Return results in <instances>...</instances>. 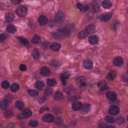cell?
Wrapping results in <instances>:
<instances>
[{
    "mask_svg": "<svg viewBox=\"0 0 128 128\" xmlns=\"http://www.w3.org/2000/svg\"><path fill=\"white\" fill-rule=\"evenodd\" d=\"M28 9L26 7L24 6H20L16 10V13L21 17H25L27 14Z\"/></svg>",
    "mask_w": 128,
    "mask_h": 128,
    "instance_id": "cell-1",
    "label": "cell"
},
{
    "mask_svg": "<svg viewBox=\"0 0 128 128\" xmlns=\"http://www.w3.org/2000/svg\"><path fill=\"white\" fill-rule=\"evenodd\" d=\"M65 19V15L62 11H59L55 17V22L58 23H62Z\"/></svg>",
    "mask_w": 128,
    "mask_h": 128,
    "instance_id": "cell-2",
    "label": "cell"
},
{
    "mask_svg": "<svg viewBox=\"0 0 128 128\" xmlns=\"http://www.w3.org/2000/svg\"><path fill=\"white\" fill-rule=\"evenodd\" d=\"M32 114V111L30 109H27L25 110L22 114L19 115L18 116V118L20 119H24L28 118L29 117H31Z\"/></svg>",
    "mask_w": 128,
    "mask_h": 128,
    "instance_id": "cell-3",
    "label": "cell"
},
{
    "mask_svg": "<svg viewBox=\"0 0 128 128\" xmlns=\"http://www.w3.org/2000/svg\"><path fill=\"white\" fill-rule=\"evenodd\" d=\"M76 82L78 86L82 87H84L86 85V79L83 77H78L77 78Z\"/></svg>",
    "mask_w": 128,
    "mask_h": 128,
    "instance_id": "cell-4",
    "label": "cell"
},
{
    "mask_svg": "<svg viewBox=\"0 0 128 128\" xmlns=\"http://www.w3.org/2000/svg\"><path fill=\"white\" fill-rule=\"evenodd\" d=\"M109 113L112 116H116L120 112L119 108L117 106H112L109 109Z\"/></svg>",
    "mask_w": 128,
    "mask_h": 128,
    "instance_id": "cell-5",
    "label": "cell"
},
{
    "mask_svg": "<svg viewBox=\"0 0 128 128\" xmlns=\"http://www.w3.org/2000/svg\"><path fill=\"white\" fill-rule=\"evenodd\" d=\"M38 22L41 26H45L48 23V20L45 16L41 15L38 18Z\"/></svg>",
    "mask_w": 128,
    "mask_h": 128,
    "instance_id": "cell-6",
    "label": "cell"
},
{
    "mask_svg": "<svg viewBox=\"0 0 128 128\" xmlns=\"http://www.w3.org/2000/svg\"><path fill=\"white\" fill-rule=\"evenodd\" d=\"M123 64V59L121 57L115 58L113 61V64L116 67H120Z\"/></svg>",
    "mask_w": 128,
    "mask_h": 128,
    "instance_id": "cell-7",
    "label": "cell"
},
{
    "mask_svg": "<svg viewBox=\"0 0 128 128\" xmlns=\"http://www.w3.org/2000/svg\"><path fill=\"white\" fill-rule=\"evenodd\" d=\"M43 120L44 122L46 123H51L54 120V117L51 114H48L45 115L43 118Z\"/></svg>",
    "mask_w": 128,
    "mask_h": 128,
    "instance_id": "cell-8",
    "label": "cell"
},
{
    "mask_svg": "<svg viewBox=\"0 0 128 128\" xmlns=\"http://www.w3.org/2000/svg\"><path fill=\"white\" fill-rule=\"evenodd\" d=\"M107 98H108L109 100L112 101H114L116 100L117 98V95L116 93H115L114 92H109L106 94Z\"/></svg>",
    "mask_w": 128,
    "mask_h": 128,
    "instance_id": "cell-9",
    "label": "cell"
},
{
    "mask_svg": "<svg viewBox=\"0 0 128 128\" xmlns=\"http://www.w3.org/2000/svg\"><path fill=\"white\" fill-rule=\"evenodd\" d=\"M112 16V13H109L108 14H106L102 15L100 17V20L102 22H107L110 20Z\"/></svg>",
    "mask_w": 128,
    "mask_h": 128,
    "instance_id": "cell-10",
    "label": "cell"
},
{
    "mask_svg": "<svg viewBox=\"0 0 128 128\" xmlns=\"http://www.w3.org/2000/svg\"><path fill=\"white\" fill-rule=\"evenodd\" d=\"M70 74L68 72H64L63 73H62L61 75V79L64 85H65L66 81H67V79L70 77Z\"/></svg>",
    "mask_w": 128,
    "mask_h": 128,
    "instance_id": "cell-11",
    "label": "cell"
},
{
    "mask_svg": "<svg viewBox=\"0 0 128 128\" xmlns=\"http://www.w3.org/2000/svg\"><path fill=\"white\" fill-rule=\"evenodd\" d=\"M76 6L78 9L81 11L82 12H84V13L89 10V7L88 6L82 5L81 3H78L76 4Z\"/></svg>",
    "mask_w": 128,
    "mask_h": 128,
    "instance_id": "cell-12",
    "label": "cell"
},
{
    "mask_svg": "<svg viewBox=\"0 0 128 128\" xmlns=\"http://www.w3.org/2000/svg\"><path fill=\"white\" fill-rule=\"evenodd\" d=\"M98 87L100 91H104L107 88V85L104 80H102L98 83Z\"/></svg>",
    "mask_w": 128,
    "mask_h": 128,
    "instance_id": "cell-13",
    "label": "cell"
},
{
    "mask_svg": "<svg viewBox=\"0 0 128 128\" xmlns=\"http://www.w3.org/2000/svg\"><path fill=\"white\" fill-rule=\"evenodd\" d=\"M82 104L80 102H75L72 105V108L74 111H78L82 109Z\"/></svg>",
    "mask_w": 128,
    "mask_h": 128,
    "instance_id": "cell-14",
    "label": "cell"
},
{
    "mask_svg": "<svg viewBox=\"0 0 128 128\" xmlns=\"http://www.w3.org/2000/svg\"><path fill=\"white\" fill-rule=\"evenodd\" d=\"M64 95L63 93L60 91H57L54 95L55 100L57 101H60L64 99Z\"/></svg>",
    "mask_w": 128,
    "mask_h": 128,
    "instance_id": "cell-15",
    "label": "cell"
},
{
    "mask_svg": "<svg viewBox=\"0 0 128 128\" xmlns=\"http://www.w3.org/2000/svg\"><path fill=\"white\" fill-rule=\"evenodd\" d=\"M41 74H42V75L44 77H47L50 74V70H49L47 67H43L41 70Z\"/></svg>",
    "mask_w": 128,
    "mask_h": 128,
    "instance_id": "cell-16",
    "label": "cell"
},
{
    "mask_svg": "<svg viewBox=\"0 0 128 128\" xmlns=\"http://www.w3.org/2000/svg\"><path fill=\"white\" fill-rule=\"evenodd\" d=\"M96 29V27L93 24H90L88 26H87L86 28L85 31L87 32L88 34H91L95 32Z\"/></svg>",
    "mask_w": 128,
    "mask_h": 128,
    "instance_id": "cell-17",
    "label": "cell"
},
{
    "mask_svg": "<svg viewBox=\"0 0 128 128\" xmlns=\"http://www.w3.org/2000/svg\"><path fill=\"white\" fill-rule=\"evenodd\" d=\"M93 66V62L91 60H86L83 63V67L86 69H91Z\"/></svg>",
    "mask_w": 128,
    "mask_h": 128,
    "instance_id": "cell-18",
    "label": "cell"
},
{
    "mask_svg": "<svg viewBox=\"0 0 128 128\" xmlns=\"http://www.w3.org/2000/svg\"><path fill=\"white\" fill-rule=\"evenodd\" d=\"M89 42L91 44H96L99 42V38L96 35L90 36L89 38Z\"/></svg>",
    "mask_w": 128,
    "mask_h": 128,
    "instance_id": "cell-19",
    "label": "cell"
},
{
    "mask_svg": "<svg viewBox=\"0 0 128 128\" xmlns=\"http://www.w3.org/2000/svg\"><path fill=\"white\" fill-rule=\"evenodd\" d=\"M61 46L59 43H53L50 46L51 49L52 50L54 51H59L61 49Z\"/></svg>",
    "mask_w": 128,
    "mask_h": 128,
    "instance_id": "cell-20",
    "label": "cell"
},
{
    "mask_svg": "<svg viewBox=\"0 0 128 128\" xmlns=\"http://www.w3.org/2000/svg\"><path fill=\"white\" fill-rule=\"evenodd\" d=\"M102 5L103 8H104L106 9H108L112 7V4L110 1H108V0H106V1H104L102 3Z\"/></svg>",
    "mask_w": 128,
    "mask_h": 128,
    "instance_id": "cell-21",
    "label": "cell"
},
{
    "mask_svg": "<svg viewBox=\"0 0 128 128\" xmlns=\"http://www.w3.org/2000/svg\"><path fill=\"white\" fill-rule=\"evenodd\" d=\"M32 55L35 60H39L40 58V53L38 50L35 49L33 50L32 52Z\"/></svg>",
    "mask_w": 128,
    "mask_h": 128,
    "instance_id": "cell-22",
    "label": "cell"
},
{
    "mask_svg": "<svg viewBox=\"0 0 128 128\" xmlns=\"http://www.w3.org/2000/svg\"><path fill=\"white\" fill-rule=\"evenodd\" d=\"M14 15L11 13H7L5 15V19L7 22H11L14 19Z\"/></svg>",
    "mask_w": 128,
    "mask_h": 128,
    "instance_id": "cell-23",
    "label": "cell"
},
{
    "mask_svg": "<svg viewBox=\"0 0 128 128\" xmlns=\"http://www.w3.org/2000/svg\"><path fill=\"white\" fill-rule=\"evenodd\" d=\"M116 76V73L114 71H110L107 75V79H108L110 81H113Z\"/></svg>",
    "mask_w": 128,
    "mask_h": 128,
    "instance_id": "cell-24",
    "label": "cell"
},
{
    "mask_svg": "<svg viewBox=\"0 0 128 128\" xmlns=\"http://www.w3.org/2000/svg\"><path fill=\"white\" fill-rule=\"evenodd\" d=\"M7 30L9 33L13 34V33H15L16 32L17 29L15 26L12 25H8L7 26Z\"/></svg>",
    "mask_w": 128,
    "mask_h": 128,
    "instance_id": "cell-25",
    "label": "cell"
},
{
    "mask_svg": "<svg viewBox=\"0 0 128 128\" xmlns=\"http://www.w3.org/2000/svg\"><path fill=\"white\" fill-rule=\"evenodd\" d=\"M17 39L20 43H21L23 45H25V46H27V45H29V41L26 38L20 37H18Z\"/></svg>",
    "mask_w": 128,
    "mask_h": 128,
    "instance_id": "cell-26",
    "label": "cell"
},
{
    "mask_svg": "<svg viewBox=\"0 0 128 128\" xmlns=\"http://www.w3.org/2000/svg\"><path fill=\"white\" fill-rule=\"evenodd\" d=\"M41 42V37L38 35H36L34 37H33V38L32 39V42L33 44H39Z\"/></svg>",
    "mask_w": 128,
    "mask_h": 128,
    "instance_id": "cell-27",
    "label": "cell"
},
{
    "mask_svg": "<svg viewBox=\"0 0 128 128\" xmlns=\"http://www.w3.org/2000/svg\"><path fill=\"white\" fill-rule=\"evenodd\" d=\"M45 86L44 83L42 81H37L35 84V87L39 90H42Z\"/></svg>",
    "mask_w": 128,
    "mask_h": 128,
    "instance_id": "cell-28",
    "label": "cell"
},
{
    "mask_svg": "<svg viewBox=\"0 0 128 128\" xmlns=\"http://www.w3.org/2000/svg\"><path fill=\"white\" fill-rule=\"evenodd\" d=\"M15 105L17 108L20 110H23L24 108V106H25L24 103L20 101H17L15 103Z\"/></svg>",
    "mask_w": 128,
    "mask_h": 128,
    "instance_id": "cell-29",
    "label": "cell"
},
{
    "mask_svg": "<svg viewBox=\"0 0 128 128\" xmlns=\"http://www.w3.org/2000/svg\"><path fill=\"white\" fill-rule=\"evenodd\" d=\"M28 93L31 97H35L38 96V94H39L38 92H37V91L34 90H29L28 91Z\"/></svg>",
    "mask_w": 128,
    "mask_h": 128,
    "instance_id": "cell-30",
    "label": "cell"
},
{
    "mask_svg": "<svg viewBox=\"0 0 128 128\" xmlns=\"http://www.w3.org/2000/svg\"><path fill=\"white\" fill-rule=\"evenodd\" d=\"M90 105L89 104H85L82 106V111L85 113H88L89 112V111L90 110Z\"/></svg>",
    "mask_w": 128,
    "mask_h": 128,
    "instance_id": "cell-31",
    "label": "cell"
},
{
    "mask_svg": "<svg viewBox=\"0 0 128 128\" xmlns=\"http://www.w3.org/2000/svg\"><path fill=\"white\" fill-rule=\"evenodd\" d=\"M88 35V33H87V32L85 30H84V31H81L79 33V34H78V37H79V39H82L85 38L86 37H87Z\"/></svg>",
    "mask_w": 128,
    "mask_h": 128,
    "instance_id": "cell-32",
    "label": "cell"
},
{
    "mask_svg": "<svg viewBox=\"0 0 128 128\" xmlns=\"http://www.w3.org/2000/svg\"><path fill=\"white\" fill-rule=\"evenodd\" d=\"M9 104V102L7 100H3L1 102V107L2 110H5Z\"/></svg>",
    "mask_w": 128,
    "mask_h": 128,
    "instance_id": "cell-33",
    "label": "cell"
},
{
    "mask_svg": "<svg viewBox=\"0 0 128 128\" xmlns=\"http://www.w3.org/2000/svg\"><path fill=\"white\" fill-rule=\"evenodd\" d=\"M47 84L49 86H54L57 84L56 80L55 79H49L47 81Z\"/></svg>",
    "mask_w": 128,
    "mask_h": 128,
    "instance_id": "cell-34",
    "label": "cell"
},
{
    "mask_svg": "<svg viewBox=\"0 0 128 128\" xmlns=\"http://www.w3.org/2000/svg\"><path fill=\"white\" fill-rule=\"evenodd\" d=\"M19 86L18 84L14 83L11 86V90L12 92H15L16 91H17L19 90Z\"/></svg>",
    "mask_w": 128,
    "mask_h": 128,
    "instance_id": "cell-35",
    "label": "cell"
},
{
    "mask_svg": "<svg viewBox=\"0 0 128 128\" xmlns=\"http://www.w3.org/2000/svg\"><path fill=\"white\" fill-rule=\"evenodd\" d=\"M105 120L106 122L108 123H113L115 121V118L112 116H107Z\"/></svg>",
    "mask_w": 128,
    "mask_h": 128,
    "instance_id": "cell-36",
    "label": "cell"
},
{
    "mask_svg": "<svg viewBox=\"0 0 128 128\" xmlns=\"http://www.w3.org/2000/svg\"><path fill=\"white\" fill-rule=\"evenodd\" d=\"M2 87L4 89H7L9 88L10 83L7 81H4L2 83Z\"/></svg>",
    "mask_w": 128,
    "mask_h": 128,
    "instance_id": "cell-37",
    "label": "cell"
},
{
    "mask_svg": "<svg viewBox=\"0 0 128 128\" xmlns=\"http://www.w3.org/2000/svg\"><path fill=\"white\" fill-rule=\"evenodd\" d=\"M53 93V90L50 88H47L46 90H45V95L49 96H50L51 95H52Z\"/></svg>",
    "mask_w": 128,
    "mask_h": 128,
    "instance_id": "cell-38",
    "label": "cell"
},
{
    "mask_svg": "<svg viewBox=\"0 0 128 128\" xmlns=\"http://www.w3.org/2000/svg\"><path fill=\"white\" fill-rule=\"evenodd\" d=\"M29 124L31 127H36L38 125V122L36 120H32L30 122Z\"/></svg>",
    "mask_w": 128,
    "mask_h": 128,
    "instance_id": "cell-39",
    "label": "cell"
},
{
    "mask_svg": "<svg viewBox=\"0 0 128 128\" xmlns=\"http://www.w3.org/2000/svg\"><path fill=\"white\" fill-rule=\"evenodd\" d=\"M116 121L119 125L122 124L124 122V119L122 117H119L118 118H117L116 120Z\"/></svg>",
    "mask_w": 128,
    "mask_h": 128,
    "instance_id": "cell-40",
    "label": "cell"
},
{
    "mask_svg": "<svg viewBox=\"0 0 128 128\" xmlns=\"http://www.w3.org/2000/svg\"><path fill=\"white\" fill-rule=\"evenodd\" d=\"M93 8H94V10L96 12H98L99 10H100V7H99V5L98 4H94L93 5Z\"/></svg>",
    "mask_w": 128,
    "mask_h": 128,
    "instance_id": "cell-41",
    "label": "cell"
},
{
    "mask_svg": "<svg viewBox=\"0 0 128 128\" xmlns=\"http://www.w3.org/2000/svg\"><path fill=\"white\" fill-rule=\"evenodd\" d=\"M20 70L21 71H25L27 70L26 66L24 64H21L20 66Z\"/></svg>",
    "mask_w": 128,
    "mask_h": 128,
    "instance_id": "cell-42",
    "label": "cell"
},
{
    "mask_svg": "<svg viewBox=\"0 0 128 128\" xmlns=\"http://www.w3.org/2000/svg\"><path fill=\"white\" fill-rule=\"evenodd\" d=\"M6 39V36L4 34H1L0 35V41H1V42H3L4 41H5Z\"/></svg>",
    "mask_w": 128,
    "mask_h": 128,
    "instance_id": "cell-43",
    "label": "cell"
},
{
    "mask_svg": "<svg viewBox=\"0 0 128 128\" xmlns=\"http://www.w3.org/2000/svg\"><path fill=\"white\" fill-rule=\"evenodd\" d=\"M99 127H100L101 128H104V127H107V126L106 125L105 123H101L100 124H99Z\"/></svg>",
    "mask_w": 128,
    "mask_h": 128,
    "instance_id": "cell-44",
    "label": "cell"
},
{
    "mask_svg": "<svg viewBox=\"0 0 128 128\" xmlns=\"http://www.w3.org/2000/svg\"><path fill=\"white\" fill-rule=\"evenodd\" d=\"M12 115V112H7L6 114H5V116H7L8 117L9 116H11Z\"/></svg>",
    "mask_w": 128,
    "mask_h": 128,
    "instance_id": "cell-45",
    "label": "cell"
},
{
    "mask_svg": "<svg viewBox=\"0 0 128 128\" xmlns=\"http://www.w3.org/2000/svg\"><path fill=\"white\" fill-rule=\"evenodd\" d=\"M12 2L14 3L15 4H17V3H19L21 2V1H12Z\"/></svg>",
    "mask_w": 128,
    "mask_h": 128,
    "instance_id": "cell-46",
    "label": "cell"
}]
</instances>
